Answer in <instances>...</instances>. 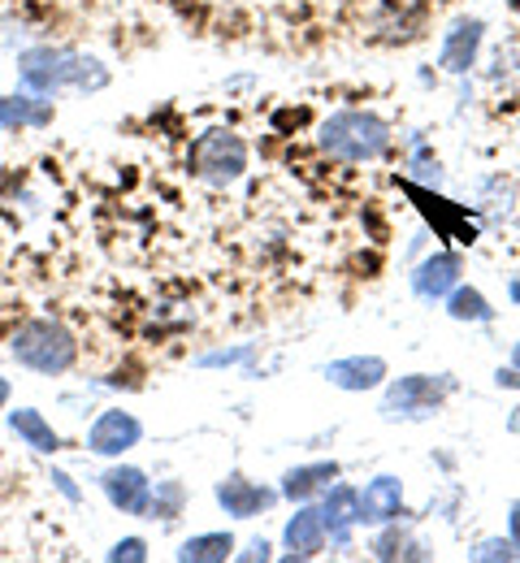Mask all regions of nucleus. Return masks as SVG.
Instances as JSON below:
<instances>
[{"instance_id":"f8f14e48","label":"nucleus","mask_w":520,"mask_h":563,"mask_svg":"<svg viewBox=\"0 0 520 563\" xmlns=\"http://www.w3.org/2000/svg\"><path fill=\"white\" fill-rule=\"evenodd\" d=\"M460 269H464L460 252H434L430 261H421L412 269V295L425 299V303H439L460 286Z\"/></svg>"},{"instance_id":"4be33fe9","label":"nucleus","mask_w":520,"mask_h":563,"mask_svg":"<svg viewBox=\"0 0 520 563\" xmlns=\"http://www.w3.org/2000/svg\"><path fill=\"white\" fill-rule=\"evenodd\" d=\"M468 560L473 563H512V560H520V551L512 538H486V542H477V547L468 551Z\"/></svg>"},{"instance_id":"f03ea898","label":"nucleus","mask_w":520,"mask_h":563,"mask_svg":"<svg viewBox=\"0 0 520 563\" xmlns=\"http://www.w3.org/2000/svg\"><path fill=\"white\" fill-rule=\"evenodd\" d=\"M317 143L330 161H343V165H365V161H377L386 156L390 147V126L386 118H377L369 109H339L321 122L317 131Z\"/></svg>"},{"instance_id":"2eb2a0df","label":"nucleus","mask_w":520,"mask_h":563,"mask_svg":"<svg viewBox=\"0 0 520 563\" xmlns=\"http://www.w3.org/2000/svg\"><path fill=\"white\" fill-rule=\"evenodd\" d=\"M482 35L486 26L477 18H460L451 31L443 35V48H439V66L446 74H468V66L477 62V48H482Z\"/></svg>"},{"instance_id":"393cba45","label":"nucleus","mask_w":520,"mask_h":563,"mask_svg":"<svg viewBox=\"0 0 520 563\" xmlns=\"http://www.w3.org/2000/svg\"><path fill=\"white\" fill-rule=\"evenodd\" d=\"M53 486H57V490L66 494L70 503H82V490H78V486H75V477H70V473H62V468H53Z\"/></svg>"},{"instance_id":"9d476101","label":"nucleus","mask_w":520,"mask_h":563,"mask_svg":"<svg viewBox=\"0 0 520 563\" xmlns=\"http://www.w3.org/2000/svg\"><path fill=\"white\" fill-rule=\"evenodd\" d=\"M386 377H390V368H386L381 355H343V360H330L325 364V382L339 386V390H347V395L377 390Z\"/></svg>"},{"instance_id":"412c9836","label":"nucleus","mask_w":520,"mask_h":563,"mask_svg":"<svg viewBox=\"0 0 520 563\" xmlns=\"http://www.w3.org/2000/svg\"><path fill=\"white\" fill-rule=\"evenodd\" d=\"M182 503H187V486L182 482H156V490H152V507L148 516L156 520H174L178 511H182Z\"/></svg>"},{"instance_id":"423d86ee","label":"nucleus","mask_w":520,"mask_h":563,"mask_svg":"<svg viewBox=\"0 0 520 563\" xmlns=\"http://www.w3.org/2000/svg\"><path fill=\"white\" fill-rule=\"evenodd\" d=\"M140 442H144V424H140V417H131L122 408H104L87 429V451L104 455V460H118Z\"/></svg>"},{"instance_id":"39448f33","label":"nucleus","mask_w":520,"mask_h":563,"mask_svg":"<svg viewBox=\"0 0 520 563\" xmlns=\"http://www.w3.org/2000/svg\"><path fill=\"white\" fill-rule=\"evenodd\" d=\"M187 161H191V174L200 178V183H209V187H230V183H239L243 178V169H247V143L239 131H204L200 140L191 143V152H187Z\"/></svg>"},{"instance_id":"4468645a","label":"nucleus","mask_w":520,"mask_h":563,"mask_svg":"<svg viewBox=\"0 0 520 563\" xmlns=\"http://www.w3.org/2000/svg\"><path fill=\"white\" fill-rule=\"evenodd\" d=\"M339 477H343L339 460H312V464H296V468H287V473H283V486H278V494H283V498H291V503H312V498H321V494L330 490Z\"/></svg>"},{"instance_id":"aec40b11","label":"nucleus","mask_w":520,"mask_h":563,"mask_svg":"<svg viewBox=\"0 0 520 563\" xmlns=\"http://www.w3.org/2000/svg\"><path fill=\"white\" fill-rule=\"evenodd\" d=\"M446 317L451 321H473V325H482V321H490L495 317V308H490V299L477 290V286H455L451 295H446Z\"/></svg>"},{"instance_id":"6e6552de","label":"nucleus","mask_w":520,"mask_h":563,"mask_svg":"<svg viewBox=\"0 0 520 563\" xmlns=\"http://www.w3.org/2000/svg\"><path fill=\"white\" fill-rule=\"evenodd\" d=\"M321 520L330 533V547H352V533L361 529V490L347 482H334L330 490L321 494Z\"/></svg>"},{"instance_id":"0eeeda50","label":"nucleus","mask_w":520,"mask_h":563,"mask_svg":"<svg viewBox=\"0 0 520 563\" xmlns=\"http://www.w3.org/2000/svg\"><path fill=\"white\" fill-rule=\"evenodd\" d=\"M100 490H104V498H109L122 516H148L152 482L144 468H135V464H109V468L100 473Z\"/></svg>"},{"instance_id":"20e7f679","label":"nucleus","mask_w":520,"mask_h":563,"mask_svg":"<svg viewBox=\"0 0 520 563\" xmlns=\"http://www.w3.org/2000/svg\"><path fill=\"white\" fill-rule=\"evenodd\" d=\"M455 377L451 373H408L395 377L381 395V417L386 421H425L455 395Z\"/></svg>"},{"instance_id":"ddd939ff","label":"nucleus","mask_w":520,"mask_h":563,"mask_svg":"<svg viewBox=\"0 0 520 563\" xmlns=\"http://www.w3.org/2000/svg\"><path fill=\"white\" fill-rule=\"evenodd\" d=\"M403 516L408 511H403V482L399 477L381 473L361 490V529L365 525L377 529V525H390V520H403Z\"/></svg>"},{"instance_id":"7c9ffc66","label":"nucleus","mask_w":520,"mask_h":563,"mask_svg":"<svg viewBox=\"0 0 520 563\" xmlns=\"http://www.w3.org/2000/svg\"><path fill=\"white\" fill-rule=\"evenodd\" d=\"M512 368H517V373H520V343H517V347H512Z\"/></svg>"},{"instance_id":"7ed1b4c3","label":"nucleus","mask_w":520,"mask_h":563,"mask_svg":"<svg viewBox=\"0 0 520 563\" xmlns=\"http://www.w3.org/2000/svg\"><path fill=\"white\" fill-rule=\"evenodd\" d=\"M9 355L40 377H62L78 364V339L53 317H31L13 330Z\"/></svg>"},{"instance_id":"9b49d317","label":"nucleus","mask_w":520,"mask_h":563,"mask_svg":"<svg viewBox=\"0 0 520 563\" xmlns=\"http://www.w3.org/2000/svg\"><path fill=\"white\" fill-rule=\"evenodd\" d=\"M283 547H287V560H317V555L330 547V533H325L321 507L299 503L296 516H291V520H287V529H283Z\"/></svg>"},{"instance_id":"a878e982","label":"nucleus","mask_w":520,"mask_h":563,"mask_svg":"<svg viewBox=\"0 0 520 563\" xmlns=\"http://www.w3.org/2000/svg\"><path fill=\"white\" fill-rule=\"evenodd\" d=\"M234 560H243V563H252V560H269V542H265V538H256V542H247V551H239Z\"/></svg>"},{"instance_id":"5701e85b","label":"nucleus","mask_w":520,"mask_h":563,"mask_svg":"<svg viewBox=\"0 0 520 563\" xmlns=\"http://www.w3.org/2000/svg\"><path fill=\"white\" fill-rule=\"evenodd\" d=\"M104 560L109 563H144L148 560V542H144V538H122V542H113V551H109V555H104Z\"/></svg>"},{"instance_id":"dca6fc26","label":"nucleus","mask_w":520,"mask_h":563,"mask_svg":"<svg viewBox=\"0 0 520 563\" xmlns=\"http://www.w3.org/2000/svg\"><path fill=\"white\" fill-rule=\"evenodd\" d=\"M53 122L48 96H0V131H40Z\"/></svg>"},{"instance_id":"b1692460","label":"nucleus","mask_w":520,"mask_h":563,"mask_svg":"<svg viewBox=\"0 0 520 563\" xmlns=\"http://www.w3.org/2000/svg\"><path fill=\"white\" fill-rule=\"evenodd\" d=\"M252 352H256V347H225V352H209V355H200V364H204V368H230V364H247V360H252Z\"/></svg>"},{"instance_id":"f257e3e1","label":"nucleus","mask_w":520,"mask_h":563,"mask_svg":"<svg viewBox=\"0 0 520 563\" xmlns=\"http://www.w3.org/2000/svg\"><path fill=\"white\" fill-rule=\"evenodd\" d=\"M18 82L31 96H57L66 87H75V91H104L109 87V66L100 57L75 53V48L40 44V48H26L18 57Z\"/></svg>"},{"instance_id":"6ab92c4d","label":"nucleus","mask_w":520,"mask_h":563,"mask_svg":"<svg viewBox=\"0 0 520 563\" xmlns=\"http://www.w3.org/2000/svg\"><path fill=\"white\" fill-rule=\"evenodd\" d=\"M230 555H234L230 533H196L178 547V563H225Z\"/></svg>"},{"instance_id":"1a4fd4ad","label":"nucleus","mask_w":520,"mask_h":563,"mask_svg":"<svg viewBox=\"0 0 520 563\" xmlns=\"http://www.w3.org/2000/svg\"><path fill=\"white\" fill-rule=\"evenodd\" d=\"M213 498L222 503L225 516H234V520H252V516L269 511L283 494L269 490V486H261V482H247L243 473H230V477H222V482L213 486Z\"/></svg>"},{"instance_id":"f3484780","label":"nucleus","mask_w":520,"mask_h":563,"mask_svg":"<svg viewBox=\"0 0 520 563\" xmlns=\"http://www.w3.org/2000/svg\"><path fill=\"white\" fill-rule=\"evenodd\" d=\"M373 560L381 563H395V560H430V551L412 538V529L408 525H399V520H390V525H377V533H373Z\"/></svg>"},{"instance_id":"a211bd4d","label":"nucleus","mask_w":520,"mask_h":563,"mask_svg":"<svg viewBox=\"0 0 520 563\" xmlns=\"http://www.w3.org/2000/svg\"><path fill=\"white\" fill-rule=\"evenodd\" d=\"M9 429L18 433L22 446H31V451H40V455H57V451H62V433L44 421V412H35V408L9 412Z\"/></svg>"},{"instance_id":"c756f323","label":"nucleus","mask_w":520,"mask_h":563,"mask_svg":"<svg viewBox=\"0 0 520 563\" xmlns=\"http://www.w3.org/2000/svg\"><path fill=\"white\" fill-rule=\"evenodd\" d=\"M508 429H512V433H520V408L512 412V417H508Z\"/></svg>"},{"instance_id":"bb28decb","label":"nucleus","mask_w":520,"mask_h":563,"mask_svg":"<svg viewBox=\"0 0 520 563\" xmlns=\"http://www.w3.org/2000/svg\"><path fill=\"white\" fill-rule=\"evenodd\" d=\"M508 538L517 542V551H520V498L508 507Z\"/></svg>"},{"instance_id":"c85d7f7f","label":"nucleus","mask_w":520,"mask_h":563,"mask_svg":"<svg viewBox=\"0 0 520 563\" xmlns=\"http://www.w3.org/2000/svg\"><path fill=\"white\" fill-rule=\"evenodd\" d=\"M9 395H13V386H9V377H0V408L9 404Z\"/></svg>"},{"instance_id":"cd10ccee","label":"nucleus","mask_w":520,"mask_h":563,"mask_svg":"<svg viewBox=\"0 0 520 563\" xmlns=\"http://www.w3.org/2000/svg\"><path fill=\"white\" fill-rule=\"evenodd\" d=\"M495 382H499V386H520V373L508 364V368H499V373H495Z\"/></svg>"}]
</instances>
